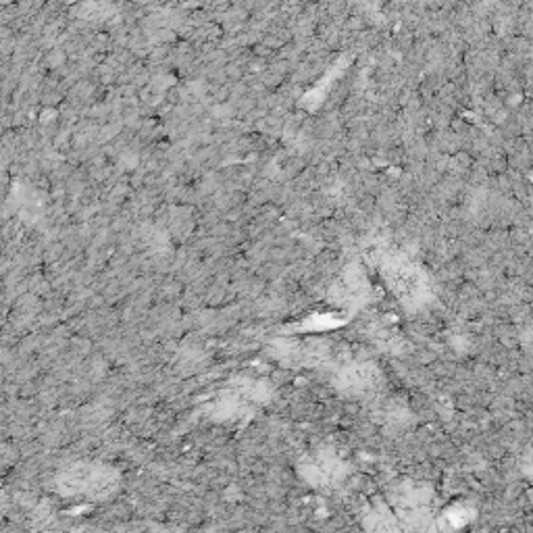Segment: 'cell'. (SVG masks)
<instances>
[{
    "label": "cell",
    "instance_id": "8",
    "mask_svg": "<svg viewBox=\"0 0 533 533\" xmlns=\"http://www.w3.org/2000/svg\"><path fill=\"white\" fill-rule=\"evenodd\" d=\"M365 527H369L373 531H394L400 527V523L396 521V515L388 509V506L379 504L367 515Z\"/></svg>",
    "mask_w": 533,
    "mask_h": 533
},
{
    "label": "cell",
    "instance_id": "7",
    "mask_svg": "<svg viewBox=\"0 0 533 533\" xmlns=\"http://www.w3.org/2000/svg\"><path fill=\"white\" fill-rule=\"evenodd\" d=\"M369 296V282L359 267H348L334 286V298L342 307H359Z\"/></svg>",
    "mask_w": 533,
    "mask_h": 533
},
{
    "label": "cell",
    "instance_id": "4",
    "mask_svg": "<svg viewBox=\"0 0 533 533\" xmlns=\"http://www.w3.org/2000/svg\"><path fill=\"white\" fill-rule=\"evenodd\" d=\"M300 475L315 488H332L346 475V465L332 452H315L300 463Z\"/></svg>",
    "mask_w": 533,
    "mask_h": 533
},
{
    "label": "cell",
    "instance_id": "6",
    "mask_svg": "<svg viewBox=\"0 0 533 533\" xmlns=\"http://www.w3.org/2000/svg\"><path fill=\"white\" fill-rule=\"evenodd\" d=\"M279 359L300 365V367H317L327 361L329 346L323 340H290L279 342Z\"/></svg>",
    "mask_w": 533,
    "mask_h": 533
},
{
    "label": "cell",
    "instance_id": "3",
    "mask_svg": "<svg viewBox=\"0 0 533 533\" xmlns=\"http://www.w3.org/2000/svg\"><path fill=\"white\" fill-rule=\"evenodd\" d=\"M394 515L411 529H425L434 521V492L425 486H402L394 494Z\"/></svg>",
    "mask_w": 533,
    "mask_h": 533
},
{
    "label": "cell",
    "instance_id": "2",
    "mask_svg": "<svg viewBox=\"0 0 533 533\" xmlns=\"http://www.w3.org/2000/svg\"><path fill=\"white\" fill-rule=\"evenodd\" d=\"M119 486V473L100 463L71 465L57 479V488L63 496L103 500Z\"/></svg>",
    "mask_w": 533,
    "mask_h": 533
},
{
    "label": "cell",
    "instance_id": "5",
    "mask_svg": "<svg viewBox=\"0 0 533 533\" xmlns=\"http://www.w3.org/2000/svg\"><path fill=\"white\" fill-rule=\"evenodd\" d=\"M379 382H382V373H379L377 365L369 361L348 363L336 373V386L344 394L352 396H363L373 392L379 386Z\"/></svg>",
    "mask_w": 533,
    "mask_h": 533
},
{
    "label": "cell",
    "instance_id": "1",
    "mask_svg": "<svg viewBox=\"0 0 533 533\" xmlns=\"http://www.w3.org/2000/svg\"><path fill=\"white\" fill-rule=\"evenodd\" d=\"M382 275L394 296L409 309H421L431 298L427 273L409 257L390 255L382 261Z\"/></svg>",
    "mask_w": 533,
    "mask_h": 533
},
{
    "label": "cell",
    "instance_id": "10",
    "mask_svg": "<svg viewBox=\"0 0 533 533\" xmlns=\"http://www.w3.org/2000/svg\"><path fill=\"white\" fill-rule=\"evenodd\" d=\"M0 513H3V494H0Z\"/></svg>",
    "mask_w": 533,
    "mask_h": 533
},
{
    "label": "cell",
    "instance_id": "9",
    "mask_svg": "<svg viewBox=\"0 0 533 533\" xmlns=\"http://www.w3.org/2000/svg\"><path fill=\"white\" fill-rule=\"evenodd\" d=\"M467 521H469V511L465 509V506H452V509H448L442 517L444 527H450V529L463 527Z\"/></svg>",
    "mask_w": 533,
    "mask_h": 533
}]
</instances>
